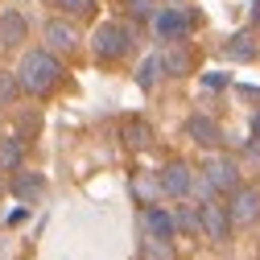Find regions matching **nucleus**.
Instances as JSON below:
<instances>
[{"label":"nucleus","mask_w":260,"mask_h":260,"mask_svg":"<svg viewBox=\"0 0 260 260\" xmlns=\"http://www.w3.org/2000/svg\"><path fill=\"white\" fill-rule=\"evenodd\" d=\"M62 62H58V54L54 50H25L21 54V67H17V83H21V91H29V95H50L58 83H62Z\"/></svg>","instance_id":"obj_1"},{"label":"nucleus","mask_w":260,"mask_h":260,"mask_svg":"<svg viewBox=\"0 0 260 260\" xmlns=\"http://www.w3.org/2000/svg\"><path fill=\"white\" fill-rule=\"evenodd\" d=\"M91 50H95L100 62H116V58H124L128 50H133V29H128L124 21H104L91 34Z\"/></svg>","instance_id":"obj_2"},{"label":"nucleus","mask_w":260,"mask_h":260,"mask_svg":"<svg viewBox=\"0 0 260 260\" xmlns=\"http://www.w3.org/2000/svg\"><path fill=\"white\" fill-rule=\"evenodd\" d=\"M203 182H207L211 194H232L240 186V161L227 157V153H219V149H211L207 166H203Z\"/></svg>","instance_id":"obj_3"},{"label":"nucleus","mask_w":260,"mask_h":260,"mask_svg":"<svg viewBox=\"0 0 260 260\" xmlns=\"http://www.w3.org/2000/svg\"><path fill=\"white\" fill-rule=\"evenodd\" d=\"M199 232L207 236V240H215V244H227L232 240V232H236V223H232V215H227V207L223 203H203L199 207Z\"/></svg>","instance_id":"obj_4"},{"label":"nucleus","mask_w":260,"mask_h":260,"mask_svg":"<svg viewBox=\"0 0 260 260\" xmlns=\"http://www.w3.org/2000/svg\"><path fill=\"white\" fill-rule=\"evenodd\" d=\"M227 215H232L236 227H252L260 219V186H236L232 190V203H227Z\"/></svg>","instance_id":"obj_5"},{"label":"nucleus","mask_w":260,"mask_h":260,"mask_svg":"<svg viewBox=\"0 0 260 260\" xmlns=\"http://www.w3.org/2000/svg\"><path fill=\"white\" fill-rule=\"evenodd\" d=\"M42 34H46V50H54V54H75L79 50V29L71 21H62V17L46 21Z\"/></svg>","instance_id":"obj_6"},{"label":"nucleus","mask_w":260,"mask_h":260,"mask_svg":"<svg viewBox=\"0 0 260 260\" xmlns=\"http://www.w3.org/2000/svg\"><path fill=\"white\" fill-rule=\"evenodd\" d=\"M157 182H161V190H166L170 199H186V194L194 190V170L186 166V161H170Z\"/></svg>","instance_id":"obj_7"},{"label":"nucleus","mask_w":260,"mask_h":260,"mask_svg":"<svg viewBox=\"0 0 260 260\" xmlns=\"http://www.w3.org/2000/svg\"><path fill=\"white\" fill-rule=\"evenodd\" d=\"M29 38V21L21 17V9H0V46L17 50Z\"/></svg>","instance_id":"obj_8"},{"label":"nucleus","mask_w":260,"mask_h":260,"mask_svg":"<svg viewBox=\"0 0 260 260\" xmlns=\"http://www.w3.org/2000/svg\"><path fill=\"white\" fill-rule=\"evenodd\" d=\"M120 141H124V149H133V153L149 149V145H153V128H149V120L128 116V120L120 124Z\"/></svg>","instance_id":"obj_9"},{"label":"nucleus","mask_w":260,"mask_h":260,"mask_svg":"<svg viewBox=\"0 0 260 260\" xmlns=\"http://www.w3.org/2000/svg\"><path fill=\"white\" fill-rule=\"evenodd\" d=\"M186 137H190L194 145H203V149H219V145H223L219 124L207 120V116H190V120H186Z\"/></svg>","instance_id":"obj_10"},{"label":"nucleus","mask_w":260,"mask_h":260,"mask_svg":"<svg viewBox=\"0 0 260 260\" xmlns=\"http://www.w3.org/2000/svg\"><path fill=\"white\" fill-rule=\"evenodd\" d=\"M153 29L161 38H182L186 29H190V17L182 13V9H157V17H153Z\"/></svg>","instance_id":"obj_11"},{"label":"nucleus","mask_w":260,"mask_h":260,"mask_svg":"<svg viewBox=\"0 0 260 260\" xmlns=\"http://www.w3.org/2000/svg\"><path fill=\"white\" fill-rule=\"evenodd\" d=\"M223 54L232 58V62H252V58H256L252 34H232V38H227V46H223Z\"/></svg>","instance_id":"obj_12"},{"label":"nucleus","mask_w":260,"mask_h":260,"mask_svg":"<svg viewBox=\"0 0 260 260\" xmlns=\"http://www.w3.org/2000/svg\"><path fill=\"white\" fill-rule=\"evenodd\" d=\"M161 75H166V67H161V54H149L141 67H137V87H141V91H153Z\"/></svg>","instance_id":"obj_13"},{"label":"nucleus","mask_w":260,"mask_h":260,"mask_svg":"<svg viewBox=\"0 0 260 260\" xmlns=\"http://www.w3.org/2000/svg\"><path fill=\"white\" fill-rule=\"evenodd\" d=\"M42 190H46V178L34 174V170H25V174L13 178V194H17V199H38Z\"/></svg>","instance_id":"obj_14"},{"label":"nucleus","mask_w":260,"mask_h":260,"mask_svg":"<svg viewBox=\"0 0 260 260\" xmlns=\"http://www.w3.org/2000/svg\"><path fill=\"white\" fill-rule=\"evenodd\" d=\"M145 227H149V236H161V240H174V219L166 215V211H157V207H149L145 211Z\"/></svg>","instance_id":"obj_15"},{"label":"nucleus","mask_w":260,"mask_h":260,"mask_svg":"<svg viewBox=\"0 0 260 260\" xmlns=\"http://www.w3.org/2000/svg\"><path fill=\"white\" fill-rule=\"evenodd\" d=\"M21 157H25V141H21V137L0 141V170H17Z\"/></svg>","instance_id":"obj_16"},{"label":"nucleus","mask_w":260,"mask_h":260,"mask_svg":"<svg viewBox=\"0 0 260 260\" xmlns=\"http://www.w3.org/2000/svg\"><path fill=\"white\" fill-rule=\"evenodd\" d=\"M161 67H166V75H186V71H190V54L182 50V42L161 54Z\"/></svg>","instance_id":"obj_17"},{"label":"nucleus","mask_w":260,"mask_h":260,"mask_svg":"<svg viewBox=\"0 0 260 260\" xmlns=\"http://www.w3.org/2000/svg\"><path fill=\"white\" fill-rule=\"evenodd\" d=\"M58 9H62V17H71V21H87V17H95V9H100V0H58Z\"/></svg>","instance_id":"obj_18"},{"label":"nucleus","mask_w":260,"mask_h":260,"mask_svg":"<svg viewBox=\"0 0 260 260\" xmlns=\"http://www.w3.org/2000/svg\"><path fill=\"white\" fill-rule=\"evenodd\" d=\"M145 260H174V248H170V240L149 236V240H145Z\"/></svg>","instance_id":"obj_19"},{"label":"nucleus","mask_w":260,"mask_h":260,"mask_svg":"<svg viewBox=\"0 0 260 260\" xmlns=\"http://www.w3.org/2000/svg\"><path fill=\"white\" fill-rule=\"evenodd\" d=\"M124 9L133 13L137 21H153L157 17V0H124Z\"/></svg>","instance_id":"obj_20"},{"label":"nucleus","mask_w":260,"mask_h":260,"mask_svg":"<svg viewBox=\"0 0 260 260\" xmlns=\"http://www.w3.org/2000/svg\"><path fill=\"white\" fill-rule=\"evenodd\" d=\"M174 227H182V232H199V211L178 207V211H174Z\"/></svg>","instance_id":"obj_21"},{"label":"nucleus","mask_w":260,"mask_h":260,"mask_svg":"<svg viewBox=\"0 0 260 260\" xmlns=\"http://www.w3.org/2000/svg\"><path fill=\"white\" fill-rule=\"evenodd\" d=\"M17 91H21V83H17L9 71H0V104H5V100H13Z\"/></svg>","instance_id":"obj_22"},{"label":"nucleus","mask_w":260,"mask_h":260,"mask_svg":"<svg viewBox=\"0 0 260 260\" xmlns=\"http://www.w3.org/2000/svg\"><path fill=\"white\" fill-rule=\"evenodd\" d=\"M203 87H211V91H223V87H227V75L211 71V75H203Z\"/></svg>","instance_id":"obj_23"},{"label":"nucleus","mask_w":260,"mask_h":260,"mask_svg":"<svg viewBox=\"0 0 260 260\" xmlns=\"http://www.w3.org/2000/svg\"><path fill=\"white\" fill-rule=\"evenodd\" d=\"M252 141H260V116L252 120Z\"/></svg>","instance_id":"obj_24"},{"label":"nucleus","mask_w":260,"mask_h":260,"mask_svg":"<svg viewBox=\"0 0 260 260\" xmlns=\"http://www.w3.org/2000/svg\"><path fill=\"white\" fill-rule=\"evenodd\" d=\"M0 190H5V182H0Z\"/></svg>","instance_id":"obj_25"}]
</instances>
